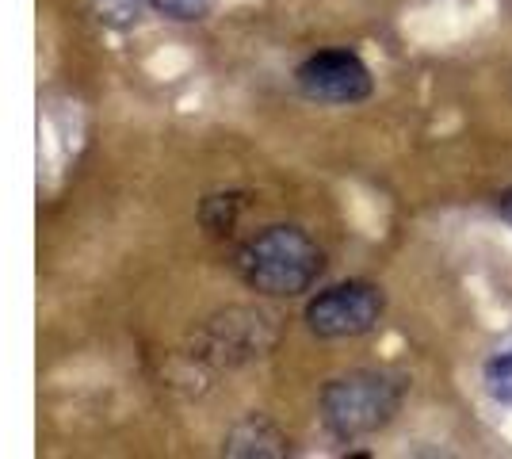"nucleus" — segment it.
<instances>
[{
	"label": "nucleus",
	"instance_id": "f257e3e1",
	"mask_svg": "<svg viewBox=\"0 0 512 459\" xmlns=\"http://www.w3.org/2000/svg\"><path fill=\"white\" fill-rule=\"evenodd\" d=\"M237 276L260 295H302L321 276L318 241L299 226H268L237 249Z\"/></svg>",
	"mask_w": 512,
	"mask_h": 459
},
{
	"label": "nucleus",
	"instance_id": "f03ea898",
	"mask_svg": "<svg viewBox=\"0 0 512 459\" xmlns=\"http://www.w3.org/2000/svg\"><path fill=\"white\" fill-rule=\"evenodd\" d=\"M402 379L386 372H352L321 391V421L337 440H360L394 421L402 406Z\"/></svg>",
	"mask_w": 512,
	"mask_h": 459
},
{
	"label": "nucleus",
	"instance_id": "7ed1b4c3",
	"mask_svg": "<svg viewBox=\"0 0 512 459\" xmlns=\"http://www.w3.org/2000/svg\"><path fill=\"white\" fill-rule=\"evenodd\" d=\"M386 310L383 291L367 280H348V284H333L318 291L310 306H306V326L325 341L337 337H360L367 329L379 326Z\"/></svg>",
	"mask_w": 512,
	"mask_h": 459
},
{
	"label": "nucleus",
	"instance_id": "20e7f679",
	"mask_svg": "<svg viewBox=\"0 0 512 459\" xmlns=\"http://www.w3.org/2000/svg\"><path fill=\"white\" fill-rule=\"evenodd\" d=\"M302 96L318 104H360L371 96V69L352 50H321L295 73Z\"/></svg>",
	"mask_w": 512,
	"mask_h": 459
},
{
	"label": "nucleus",
	"instance_id": "39448f33",
	"mask_svg": "<svg viewBox=\"0 0 512 459\" xmlns=\"http://www.w3.org/2000/svg\"><path fill=\"white\" fill-rule=\"evenodd\" d=\"M276 345V322L260 310L237 306L218 314L203 333V356L214 364H245Z\"/></svg>",
	"mask_w": 512,
	"mask_h": 459
},
{
	"label": "nucleus",
	"instance_id": "423d86ee",
	"mask_svg": "<svg viewBox=\"0 0 512 459\" xmlns=\"http://www.w3.org/2000/svg\"><path fill=\"white\" fill-rule=\"evenodd\" d=\"M226 452L230 456H283L287 440L268 417L253 414L234 425V433L226 437Z\"/></svg>",
	"mask_w": 512,
	"mask_h": 459
},
{
	"label": "nucleus",
	"instance_id": "0eeeda50",
	"mask_svg": "<svg viewBox=\"0 0 512 459\" xmlns=\"http://www.w3.org/2000/svg\"><path fill=\"white\" fill-rule=\"evenodd\" d=\"M237 215H241V192H218V196L203 199V207H199V222L211 234H230Z\"/></svg>",
	"mask_w": 512,
	"mask_h": 459
},
{
	"label": "nucleus",
	"instance_id": "6e6552de",
	"mask_svg": "<svg viewBox=\"0 0 512 459\" xmlns=\"http://www.w3.org/2000/svg\"><path fill=\"white\" fill-rule=\"evenodd\" d=\"M486 391L497 402L512 406V352H501V356H493L490 364H486Z\"/></svg>",
	"mask_w": 512,
	"mask_h": 459
},
{
	"label": "nucleus",
	"instance_id": "1a4fd4ad",
	"mask_svg": "<svg viewBox=\"0 0 512 459\" xmlns=\"http://www.w3.org/2000/svg\"><path fill=\"white\" fill-rule=\"evenodd\" d=\"M96 4V16L111 27H127L142 16V8L150 4V0H92Z\"/></svg>",
	"mask_w": 512,
	"mask_h": 459
},
{
	"label": "nucleus",
	"instance_id": "9d476101",
	"mask_svg": "<svg viewBox=\"0 0 512 459\" xmlns=\"http://www.w3.org/2000/svg\"><path fill=\"white\" fill-rule=\"evenodd\" d=\"M150 4L157 12H165L169 20H199L211 8V0H150Z\"/></svg>",
	"mask_w": 512,
	"mask_h": 459
},
{
	"label": "nucleus",
	"instance_id": "9b49d317",
	"mask_svg": "<svg viewBox=\"0 0 512 459\" xmlns=\"http://www.w3.org/2000/svg\"><path fill=\"white\" fill-rule=\"evenodd\" d=\"M501 215H505V219L512 222V188L505 192V196H501Z\"/></svg>",
	"mask_w": 512,
	"mask_h": 459
}]
</instances>
